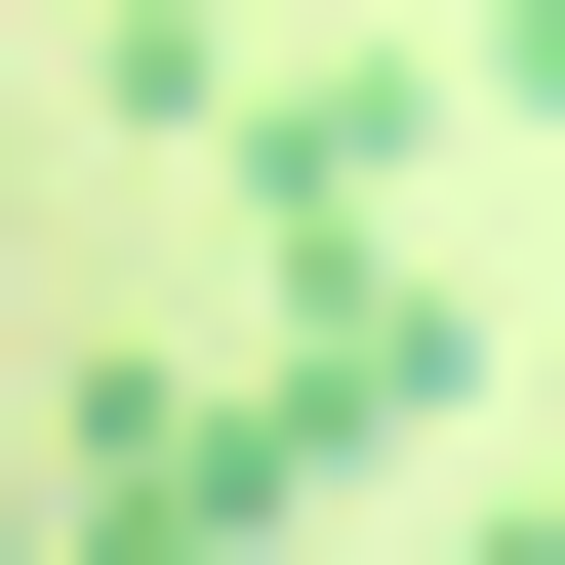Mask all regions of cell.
Segmentation results:
<instances>
[{"label":"cell","mask_w":565,"mask_h":565,"mask_svg":"<svg viewBox=\"0 0 565 565\" xmlns=\"http://www.w3.org/2000/svg\"><path fill=\"white\" fill-rule=\"evenodd\" d=\"M243 202L282 243H404V82H243Z\"/></svg>","instance_id":"cell-2"},{"label":"cell","mask_w":565,"mask_h":565,"mask_svg":"<svg viewBox=\"0 0 565 565\" xmlns=\"http://www.w3.org/2000/svg\"><path fill=\"white\" fill-rule=\"evenodd\" d=\"M484 565H565V525H484Z\"/></svg>","instance_id":"cell-3"},{"label":"cell","mask_w":565,"mask_h":565,"mask_svg":"<svg viewBox=\"0 0 565 565\" xmlns=\"http://www.w3.org/2000/svg\"><path fill=\"white\" fill-rule=\"evenodd\" d=\"M445 404H484L445 282H404V243H282V364H243V484H282V525H323V484H404Z\"/></svg>","instance_id":"cell-1"},{"label":"cell","mask_w":565,"mask_h":565,"mask_svg":"<svg viewBox=\"0 0 565 565\" xmlns=\"http://www.w3.org/2000/svg\"><path fill=\"white\" fill-rule=\"evenodd\" d=\"M525 525H565V484H525Z\"/></svg>","instance_id":"cell-4"}]
</instances>
